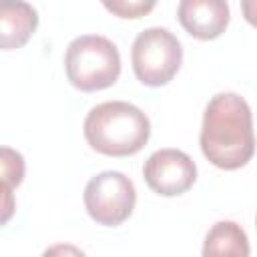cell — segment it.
Wrapping results in <instances>:
<instances>
[{"label": "cell", "instance_id": "cell-10", "mask_svg": "<svg viewBox=\"0 0 257 257\" xmlns=\"http://www.w3.org/2000/svg\"><path fill=\"white\" fill-rule=\"evenodd\" d=\"M26 163L24 157L12 147H0V181L18 187L24 179Z\"/></svg>", "mask_w": 257, "mask_h": 257}, {"label": "cell", "instance_id": "cell-8", "mask_svg": "<svg viewBox=\"0 0 257 257\" xmlns=\"http://www.w3.org/2000/svg\"><path fill=\"white\" fill-rule=\"evenodd\" d=\"M38 26V12L26 0H0V50L22 48Z\"/></svg>", "mask_w": 257, "mask_h": 257}, {"label": "cell", "instance_id": "cell-1", "mask_svg": "<svg viewBox=\"0 0 257 257\" xmlns=\"http://www.w3.org/2000/svg\"><path fill=\"white\" fill-rule=\"evenodd\" d=\"M199 145L209 163L235 171L255 153L253 116L247 100L237 92H219L205 106Z\"/></svg>", "mask_w": 257, "mask_h": 257}, {"label": "cell", "instance_id": "cell-4", "mask_svg": "<svg viewBox=\"0 0 257 257\" xmlns=\"http://www.w3.org/2000/svg\"><path fill=\"white\" fill-rule=\"evenodd\" d=\"M131 62L135 76L145 86H163L173 80L183 62L179 38L161 26L139 32L133 42Z\"/></svg>", "mask_w": 257, "mask_h": 257}, {"label": "cell", "instance_id": "cell-5", "mask_svg": "<svg viewBox=\"0 0 257 257\" xmlns=\"http://www.w3.org/2000/svg\"><path fill=\"white\" fill-rule=\"evenodd\" d=\"M137 191L120 171H102L84 187V209L92 221L104 227L122 225L135 209Z\"/></svg>", "mask_w": 257, "mask_h": 257}, {"label": "cell", "instance_id": "cell-6", "mask_svg": "<svg viewBox=\"0 0 257 257\" xmlns=\"http://www.w3.org/2000/svg\"><path fill=\"white\" fill-rule=\"evenodd\" d=\"M143 177L157 195L177 197L193 187L197 179V165L179 149H161L145 161Z\"/></svg>", "mask_w": 257, "mask_h": 257}, {"label": "cell", "instance_id": "cell-9", "mask_svg": "<svg viewBox=\"0 0 257 257\" xmlns=\"http://www.w3.org/2000/svg\"><path fill=\"white\" fill-rule=\"evenodd\" d=\"M203 255H237V257H247L249 255V241L241 225L235 221H219L215 223L203 245Z\"/></svg>", "mask_w": 257, "mask_h": 257}, {"label": "cell", "instance_id": "cell-2", "mask_svg": "<svg viewBox=\"0 0 257 257\" xmlns=\"http://www.w3.org/2000/svg\"><path fill=\"white\" fill-rule=\"evenodd\" d=\"M84 139L92 151L106 157L139 153L151 137L149 116L124 100H106L90 108L84 118Z\"/></svg>", "mask_w": 257, "mask_h": 257}, {"label": "cell", "instance_id": "cell-3", "mask_svg": "<svg viewBox=\"0 0 257 257\" xmlns=\"http://www.w3.org/2000/svg\"><path fill=\"white\" fill-rule=\"evenodd\" d=\"M64 70L70 84L82 92L108 88L120 74L118 48L106 36H76L66 48Z\"/></svg>", "mask_w": 257, "mask_h": 257}, {"label": "cell", "instance_id": "cell-7", "mask_svg": "<svg viewBox=\"0 0 257 257\" xmlns=\"http://www.w3.org/2000/svg\"><path fill=\"white\" fill-rule=\"evenodd\" d=\"M177 18L193 38L215 40L229 26L231 10L227 0H181Z\"/></svg>", "mask_w": 257, "mask_h": 257}, {"label": "cell", "instance_id": "cell-11", "mask_svg": "<svg viewBox=\"0 0 257 257\" xmlns=\"http://www.w3.org/2000/svg\"><path fill=\"white\" fill-rule=\"evenodd\" d=\"M100 2L112 16L131 18V20L147 16L157 4V0H100Z\"/></svg>", "mask_w": 257, "mask_h": 257}, {"label": "cell", "instance_id": "cell-12", "mask_svg": "<svg viewBox=\"0 0 257 257\" xmlns=\"http://www.w3.org/2000/svg\"><path fill=\"white\" fill-rule=\"evenodd\" d=\"M16 213V197L14 187L0 181V227H4Z\"/></svg>", "mask_w": 257, "mask_h": 257}]
</instances>
